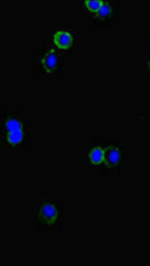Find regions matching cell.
I'll return each mask as SVG.
<instances>
[{"instance_id": "3", "label": "cell", "mask_w": 150, "mask_h": 266, "mask_svg": "<svg viewBox=\"0 0 150 266\" xmlns=\"http://www.w3.org/2000/svg\"><path fill=\"white\" fill-rule=\"evenodd\" d=\"M124 159V151L123 149L118 148V146L111 144L106 146V152H105V166L110 170L117 169L120 165L121 162Z\"/></svg>"}, {"instance_id": "11", "label": "cell", "mask_w": 150, "mask_h": 266, "mask_svg": "<svg viewBox=\"0 0 150 266\" xmlns=\"http://www.w3.org/2000/svg\"><path fill=\"white\" fill-rule=\"evenodd\" d=\"M149 53H150V43H149Z\"/></svg>"}, {"instance_id": "5", "label": "cell", "mask_w": 150, "mask_h": 266, "mask_svg": "<svg viewBox=\"0 0 150 266\" xmlns=\"http://www.w3.org/2000/svg\"><path fill=\"white\" fill-rule=\"evenodd\" d=\"M52 42L58 48L69 50L73 45V36L68 30L59 29L55 30L53 35H52Z\"/></svg>"}, {"instance_id": "10", "label": "cell", "mask_w": 150, "mask_h": 266, "mask_svg": "<svg viewBox=\"0 0 150 266\" xmlns=\"http://www.w3.org/2000/svg\"><path fill=\"white\" fill-rule=\"evenodd\" d=\"M148 71H149V75H150V58L148 59Z\"/></svg>"}, {"instance_id": "8", "label": "cell", "mask_w": 150, "mask_h": 266, "mask_svg": "<svg viewBox=\"0 0 150 266\" xmlns=\"http://www.w3.org/2000/svg\"><path fill=\"white\" fill-rule=\"evenodd\" d=\"M114 16V7L111 2H104L99 13L96 14V20L100 22H109Z\"/></svg>"}, {"instance_id": "7", "label": "cell", "mask_w": 150, "mask_h": 266, "mask_svg": "<svg viewBox=\"0 0 150 266\" xmlns=\"http://www.w3.org/2000/svg\"><path fill=\"white\" fill-rule=\"evenodd\" d=\"M106 148L100 145H95L88 151V160L93 165H102L105 162Z\"/></svg>"}, {"instance_id": "2", "label": "cell", "mask_w": 150, "mask_h": 266, "mask_svg": "<svg viewBox=\"0 0 150 266\" xmlns=\"http://www.w3.org/2000/svg\"><path fill=\"white\" fill-rule=\"evenodd\" d=\"M61 64V58L54 50H48L40 57L41 67L48 73L57 72Z\"/></svg>"}, {"instance_id": "4", "label": "cell", "mask_w": 150, "mask_h": 266, "mask_svg": "<svg viewBox=\"0 0 150 266\" xmlns=\"http://www.w3.org/2000/svg\"><path fill=\"white\" fill-rule=\"evenodd\" d=\"M24 131V120L16 113L5 115L2 120V133Z\"/></svg>"}, {"instance_id": "9", "label": "cell", "mask_w": 150, "mask_h": 266, "mask_svg": "<svg viewBox=\"0 0 150 266\" xmlns=\"http://www.w3.org/2000/svg\"><path fill=\"white\" fill-rule=\"evenodd\" d=\"M103 3L104 1H102V0H87V1L83 2V5H85L86 9L89 13L97 14L100 9V7L103 6Z\"/></svg>"}, {"instance_id": "6", "label": "cell", "mask_w": 150, "mask_h": 266, "mask_svg": "<svg viewBox=\"0 0 150 266\" xmlns=\"http://www.w3.org/2000/svg\"><path fill=\"white\" fill-rule=\"evenodd\" d=\"M2 143H5L6 146L10 148H16V146L22 145V143L26 139V132H10V133H2Z\"/></svg>"}, {"instance_id": "1", "label": "cell", "mask_w": 150, "mask_h": 266, "mask_svg": "<svg viewBox=\"0 0 150 266\" xmlns=\"http://www.w3.org/2000/svg\"><path fill=\"white\" fill-rule=\"evenodd\" d=\"M60 211H59L58 205L51 202H44L40 205L38 210V219H40L41 225L45 227L54 226L58 222Z\"/></svg>"}]
</instances>
